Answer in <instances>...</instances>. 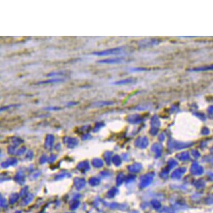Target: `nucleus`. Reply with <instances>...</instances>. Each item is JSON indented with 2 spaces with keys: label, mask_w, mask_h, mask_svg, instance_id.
<instances>
[{
  "label": "nucleus",
  "mask_w": 213,
  "mask_h": 213,
  "mask_svg": "<svg viewBox=\"0 0 213 213\" xmlns=\"http://www.w3.org/2000/svg\"><path fill=\"white\" fill-rule=\"evenodd\" d=\"M60 108L58 107H50V108H47V109H49V110H58Z\"/></svg>",
  "instance_id": "obj_6"
},
{
  "label": "nucleus",
  "mask_w": 213,
  "mask_h": 213,
  "mask_svg": "<svg viewBox=\"0 0 213 213\" xmlns=\"http://www.w3.org/2000/svg\"><path fill=\"white\" fill-rule=\"evenodd\" d=\"M123 52V48H112L110 49H107L105 50H102L100 52H93L92 54L96 56H108V55H118L122 53Z\"/></svg>",
  "instance_id": "obj_1"
},
{
  "label": "nucleus",
  "mask_w": 213,
  "mask_h": 213,
  "mask_svg": "<svg viewBox=\"0 0 213 213\" xmlns=\"http://www.w3.org/2000/svg\"><path fill=\"white\" fill-rule=\"evenodd\" d=\"M78 103H77V102H69V104H68V105L69 106H73V105H77Z\"/></svg>",
  "instance_id": "obj_7"
},
{
  "label": "nucleus",
  "mask_w": 213,
  "mask_h": 213,
  "mask_svg": "<svg viewBox=\"0 0 213 213\" xmlns=\"http://www.w3.org/2000/svg\"><path fill=\"white\" fill-rule=\"evenodd\" d=\"M133 81V80L132 79H126L120 80V81L114 82V84H115V85H126V84H131Z\"/></svg>",
  "instance_id": "obj_4"
},
{
  "label": "nucleus",
  "mask_w": 213,
  "mask_h": 213,
  "mask_svg": "<svg viewBox=\"0 0 213 213\" xmlns=\"http://www.w3.org/2000/svg\"><path fill=\"white\" fill-rule=\"evenodd\" d=\"M64 79L62 78H54V79H51L49 80H44V81H41L37 83L38 85H42V84H50V83H58L64 81Z\"/></svg>",
  "instance_id": "obj_3"
},
{
  "label": "nucleus",
  "mask_w": 213,
  "mask_h": 213,
  "mask_svg": "<svg viewBox=\"0 0 213 213\" xmlns=\"http://www.w3.org/2000/svg\"><path fill=\"white\" fill-rule=\"evenodd\" d=\"M124 61V59L122 57H118L114 58L105 59L98 60L97 62L101 64H119L122 63Z\"/></svg>",
  "instance_id": "obj_2"
},
{
  "label": "nucleus",
  "mask_w": 213,
  "mask_h": 213,
  "mask_svg": "<svg viewBox=\"0 0 213 213\" xmlns=\"http://www.w3.org/2000/svg\"><path fill=\"white\" fill-rule=\"evenodd\" d=\"M64 72L63 71H58V72H52L48 74L46 76L49 77H52L55 76H59V75H63Z\"/></svg>",
  "instance_id": "obj_5"
}]
</instances>
